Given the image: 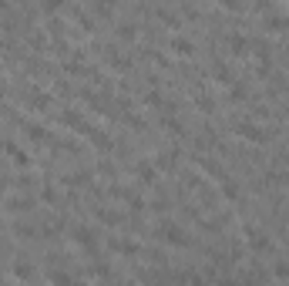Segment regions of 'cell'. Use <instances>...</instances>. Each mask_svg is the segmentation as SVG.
I'll use <instances>...</instances> for the list:
<instances>
[{"mask_svg":"<svg viewBox=\"0 0 289 286\" xmlns=\"http://www.w3.org/2000/svg\"><path fill=\"white\" fill-rule=\"evenodd\" d=\"M0 148L7 152V158H14V165H20V169H27V165H31V155H27V152L17 145V141H4Z\"/></svg>","mask_w":289,"mask_h":286,"instance_id":"cell-5","label":"cell"},{"mask_svg":"<svg viewBox=\"0 0 289 286\" xmlns=\"http://www.w3.org/2000/svg\"><path fill=\"white\" fill-rule=\"evenodd\" d=\"M242 232H246V243L252 246V253H273V239L266 236L262 229H256V226H246Z\"/></svg>","mask_w":289,"mask_h":286,"instance_id":"cell-2","label":"cell"},{"mask_svg":"<svg viewBox=\"0 0 289 286\" xmlns=\"http://www.w3.org/2000/svg\"><path fill=\"white\" fill-rule=\"evenodd\" d=\"M222 199H229V202H239V185H235L229 175H222Z\"/></svg>","mask_w":289,"mask_h":286,"instance_id":"cell-13","label":"cell"},{"mask_svg":"<svg viewBox=\"0 0 289 286\" xmlns=\"http://www.w3.org/2000/svg\"><path fill=\"white\" fill-rule=\"evenodd\" d=\"M31 199H20V196H10L7 199V209H10V212H27V209H31Z\"/></svg>","mask_w":289,"mask_h":286,"instance_id":"cell-15","label":"cell"},{"mask_svg":"<svg viewBox=\"0 0 289 286\" xmlns=\"http://www.w3.org/2000/svg\"><path fill=\"white\" fill-rule=\"evenodd\" d=\"M158 239L161 243H168V246H182V249L185 246H192V239L185 236V229L178 226V222H161L158 226Z\"/></svg>","mask_w":289,"mask_h":286,"instance_id":"cell-1","label":"cell"},{"mask_svg":"<svg viewBox=\"0 0 289 286\" xmlns=\"http://www.w3.org/2000/svg\"><path fill=\"white\" fill-rule=\"evenodd\" d=\"M98 219L108 222V226H118V222H121V212H114V209H98Z\"/></svg>","mask_w":289,"mask_h":286,"instance_id":"cell-19","label":"cell"},{"mask_svg":"<svg viewBox=\"0 0 289 286\" xmlns=\"http://www.w3.org/2000/svg\"><path fill=\"white\" fill-rule=\"evenodd\" d=\"M229 51H232L235 57H242V54H249V41H246V37H242V34H229Z\"/></svg>","mask_w":289,"mask_h":286,"instance_id":"cell-10","label":"cell"},{"mask_svg":"<svg viewBox=\"0 0 289 286\" xmlns=\"http://www.w3.org/2000/svg\"><path fill=\"white\" fill-rule=\"evenodd\" d=\"M98 172H101V175H114V165L111 162H101V165H98Z\"/></svg>","mask_w":289,"mask_h":286,"instance_id":"cell-30","label":"cell"},{"mask_svg":"<svg viewBox=\"0 0 289 286\" xmlns=\"http://www.w3.org/2000/svg\"><path fill=\"white\" fill-rule=\"evenodd\" d=\"M215 81H219V84H235V74L229 71L225 64H215Z\"/></svg>","mask_w":289,"mask_h":286,"instance_id":"cell-16","label":"cell"},{"mask_svg":"<svg viewBox=\"0 0 289 286\" xmlns=\"http://www.w3.org/2000/svg\"><path fill=\"white\" fill-rule=\"evenodd\" d=\"M24 135H27L31 141H47V131L40 128V125H34V122H27V125H24Z\"/></svg>","mask_w":289,"mask_h":286,"instance_id":"cell-14","label":"cell"},{"mask_svg":"<svg viewBox=\"0 0 289 286\" xmlns=\"http://www.w3.org/2000/svg\"><path fill=\"white\" fill-rule=\"evenodd\" d=\"M74 243L84 249V253H94L98 249V236H94V229H88V226H78L74 229Z\"/></svg>","mask_w":289,"mask_h":286,"instance_id":"cell-4","label":"cell"},{"mask_svg":"<svg viewBox=\"0 0 289 286\" xmlns=\"http://www.w3.org/2000/svg\"><path fill=\"white\" fill-rule=\"evenodd\" d=\"M14 276H17V279H31V276H34V270L27 266V263H17V266H14Z\"/></svg>","mask_w":289,"mask_h":286,"instance_id":"cell-24","label":"cell"},{"mask_svg":"<svg viewBox=\"0 0 289 286\" xmlns=\"http://www.w3.org/2000/svg\"><path fill=\"white\" fill-rule=\"evenodd\" d=\"M91 179V172H74V175H67V185H84V182H88Z\"/></svg>","mask_w":289,"mask_h":286,"instance_id":"cell-22","label":"cell"},{"mask_svg":"<svg viewBox=\"0 0 289 286\" xmlns=\"http://www.w3.org/2000/svg\"><path fill=\"white\" fill-rule=\"evenodd\" d=\"M0 229H4V226H0Z\"/></svg>","mask_w":289,"mask_h":286,"instance_id":"cell-33","label":"cell"},{"mask_svg":"<svg viewBox=\"0 0 289 286\" xmlns=\"http://www.w3.org/2000/svg\"><path fill=\"white\" fill-rule=\"evenodd\" d=\"M111 249H114V253H121V256H138V253H141V246H138V243H128V239H114Z\"/></svg>","mask_w":289,"mask_h":286,"instance_id":"cell-11","label":"cell"},{"mask_svg":"<svg viewBox=\"0 0 289 286\" xmlns=\"http://www.w3.org/2000/svg\"><path fill=\"white\" fill-rule=\"evenodd\" d=\"M91 141H94L98 148H111V138H108L105 131H91Z\"/></svg>","mask_w":289,"mask_h":286,"instance_id":"cell-23","label":"cell"},{"mask_svg":"<svg viewBox=\"0 0 289 286\" xmlns=\"http://www.w3.org/2000/svg\"><path fill=\"white\" fill-rule=\"evenodd\" d=\"M64 7V0H44V14H57Z\"/></svg>","mask_w":289,"mask_h":286,"instance_id":"cell-25","label":"cell"},{"mask_svg":"<svg viewBox=\"0 0 289 286\" xmlns=\"http://www.w3.org/2000/svg\"><path fill=\"white\" fill-rule=\"evenodd\" d=\"M262 27L266 31H289V17H282V14H269L262 20Z\"/></svg>","mask_w":289,"mask_h":286,"instance_id":"cell-12","label":"cell"},{"mask_svg":"<svg viewBox=\"0 0 289 286\" xmlns=\"http://www.w3.org/2000/svg\"><path fill=\"white\" fill-rule=\"evenodd\" d=\"M114 4H118V0H94V10H98L101 17H108V14L114 10Z\"/></svg>","mask_w":289,"mask_h":286,"instance_id":"cell-21","label":"cell"},{"mask_svg":"<svg viewBox=\"0 0 289 286\" xmlns=\"http://www.w3.org/2000/svg\"><path fill=\"white\" fill-rule=\"evenodd\" d=\"M195 105H199L202 108V111H205V114H212V111H215V98H212V94H199V98H195Z\"/></svg>","mask_w":289,"mask_h":286,"instance_id":"cell-18","label":"cell"},{"mask_svg":"<svg viewBox=\"0 0 289 286\" xmlns=\"http://www.w3.org/2000/svg\"><path fill=\"white\" fill-rule=\"evenodd\" d=\"M219 4H222L225 10H239L242 7V0H219Z\"/></svg>","mask_w":289,"mask_h":286,"instance_id":"cell-29","label":"cell"},{"mask_svg":"<svg viewBox=\"0 0 289 286\" xmlns=\"http://www.w3.org/2000/svg\"><path fill=\"white\" fill-rule=\"evenodd\" d=\"M229 101H235V105H239V101H246V88H232V94H229Z\"/></svg>","mask_w":289,"mask_h":286,"instance_id":"cell-27","label":"cell"},{"mask_svg":"<svg viewBox=\"0 0 289 286\" xmlns=\"http://www.w3.org/2000/svg\"><path fill=\"white\" fill-rule=\"evenodd\" d=\"M40 196H44V202H54V199H57V192H54L51 185H44V188H40Z\"/></svg>","mask_w":289,"mask_h":286,"instance_id":"cell-28","label":"cell"},{"mask_svg":"<svg viewBox=\"0 0 289 286\" xmlns=\"http://www.w3.org/2000/svg\"><path fill=\"white\" fill-rule=\"evenodd\" d=\"M4 188H7V182H4V179H0V192H4Z\"/></svg>","mask_w":289,"mask_h":286,"instance_id":"cell-32","label":"cell"},{"mask_svg":"<svg viewBox=\"0 0 289 286\" xmlns=\"http://www.w3.org/2000/svg\"><path fill=\"white\" fill-rule=\"evenodd\" d=\"M172 51H175L178 57H192L195 54V44L188 41V37H172V44H168Z\"/></svg>","mask_w":289,"mask_h":286,"instance_id":"cell-9","label":"cell"},{"mask_svg":"<svg viewBox=\"0 0 289 286\" xmlns=\"http://www.w3.org/2000/svg\"><path fill=\"white\" fill-rule=\"evenodd\" d=\"M155 165H158V169H175V165H178V148L175 145H172V148H161L158 158H155Z\"/></svg>","mask_w":289,"mask_h":286,"instance_id":"cell-8","label":"cell"},{"mask_svg":"<svg viewBox=\"0 0 289 286\" xmlns=\"http://www.w3.org/2000/svg\"><path fill=\"white\" fill-rule=\"evenodd\" d=\"M47 105H51V94H47V91H40V88L27 91V108H34V111H47Z\"/></svg>","mask_w":289,"mask_h":286,"instance_id":"cell-6","label":"cell"},{"mask_svg":"<svg viewBox=\"0 0 289 286\" xmlns=\"http://www.w3.org/2000/svg\"><path fill=\"white\" fill-rule=\"evenodd\" d=\"M135 175H138V185H155V175H158V165L155 162H141L135 169Z\"/></svg>","mask_w":289,"mask_h":286,"instance_id":"cell-7","label":"cell"},{"mask_svg":"<svg viewBox=\"0 0 289 286\" xmlns=\"http://www.w3.org/2000/svg\"><path fill=\"white\" fill-rule=\"evenodd\" d=\"M118 37H121V41H135V37H138V27L131 24V20H125V24L118 27Z\"/></svg>","mask_w":289,"mask_h":286,"instance_id":"cell-17","label":"cell"},{"mask_svg":"<svg viewBox=\"0 0 289 286\" xmlns=\"http://www.w3.org/2000/svg\"><path fill=\"white\" fill-rule=\"evenodd\" d=\"M276 276H279V279H289V266H276Z\"/></svg>","mask_w":289,"mask_h":286,"instance_id":"cell-31","label":"cell"},{"mask_svg":"<svg viewBox=\"0 0 289 286\" xmlns=\"http://www.w3.org/2000/svg\"><path fill=\"white\" fill-rule=\"evenodd\" d=\"M235 135L246 138V141H266V138H269V131L259 128L256 122H239V125H235Z\"/></svg>","mask_w":289,"mask_h":286,"instance_id":"cell-3","label":"cell"},{"mask_svg":"<svg viewBox=\"0 0 289 286\" xmlns=\"http://www.w3.org/2000/svg\"><path fill=\"white\" fill-rule=\"evenodd\" d=\"M158 17H161V24H165V27H172V31H175V27H182L178 14H172V10H158Z\"/></svg>","mask_w":289,"mask_h":286,"instance_id":"cell-20","label":"cell"},{"mask_svg":"<svg viewBox=\"0 0 289 286\" xmlns=\"http://www.w3.org/2000/svg\"><path fill=\"white\" fill-rule=\"evenodd\" d=\"M78 24L81 31H94V20H88V14H78Z\"/></svg>","mask_w":289,"mask_h":286,"instance_id":"cell-26","label":"cell"}]
</instances>
